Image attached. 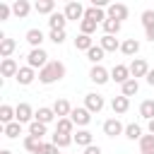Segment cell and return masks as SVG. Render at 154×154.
I'll use <instances>...</instances> for the list:
<instances>
[{
	"mask_svg": "<svg viewBox=\"0 0 154 154\" xmlns=\"http://www.w3.org/2000/svg\"><path fill=\"white\" fill-rule=\"evenodd\" d=\"M65 24H67L65 12H53V14L48 17V26H51V31H65Z\"/></svg>",
	"mask_w": 154,
	"mask_h": 154,
	"instance_id": "cell-15",
	"label": "cell"
},
{
	"mask_svg": "<svg viewBox=\"0 0 154 154\" xmlns=\"http://www.w3.org/2000/svg\"><path fill=\"white\" fill-rule=\"evenodd\" d=\"M140 116L144 120H154V99H144L140 103Z\"/></svg>",
	"mask_w": 154,
	"mask_h": 154,
	"instance_id": "cell-28",
	"label": "cell"
},
{
	"mask_svg": "<svg viewBox=\"0 0 154 154\" xmlns=\"http://www.w3.org/2000/svg\"><path fill=\"white\" fill-rule=\"evenodd\" d=\"M147 130H149V135H154V120H149V125H147Z\"/></svg>",
	"mask_w": 154,
	"mask_h": 154,
	"instance_id": "cell-47",
	"label": "cell"
},
{
	"mask_svg": "<svg viewBox=\"0 0 154 154\" xmlns=\"http://www.w3.org/2000/svg\"><path fill=\"white\" fill-rule=\"evenodd\" d=\"M17 72H19V65H17L14 58H5L0 63V75L2 77H17Z\"/></svg>",
	"mask_w": 154,
	"mask_h": 154,
	"instance_id": "cell-16",
	"label": "cell"
},
{
	"mask_svg": "<svg viewBox=\"0 0 154 154\" xmlns=\"http://www.w3.org/2000/svg\"><path fill=\"white\" fill-rule=\"evenodd\" d=\"M58 116H55V111L53 108H48V106H41L38 111H36V116H34V120H38V123H43V125H48V123H53Z\"/></svg>",
	"mask_w": 154,
	"mask_h": 154,
	"instance_id": "cell-22",
	"label": "cell"
},
{
	"mask_svg": "<svg viewBox=\"0 0 154 154\" xmlns=\"http://www.w3.org/2000/svg\"><path fill=\"white\" fill-rule=\"evenodd\" d=\"M70 120L75 123V128H79V130H82V128H87V125L91 123V113H89L84 106H75V108H72V113H70Z\"/></svg>",
	"mask_w": 154,
	"mask_h": 154,
	"instance_id": "cell-3",
	"label": "cell"
},
{
	"mask_svg": "<svg viewBox=\"0 0 154 154\" xmlns=\"http://www.w3.org/2000/svg\"><path fill=\"white\" fill-rule=\"evenodd\" d=\"M91 46H94L91 36H87V34H77V38H75V48H77V51H84V53H87Z\"/></svg>",
	"mask_w": 154,
	"mask_h": 154,
	"instance_id": "cell-32",
	"label": "cell"
},
{
	"mask_svg": "<svg viewBox=\"0 0 154 154\" xmlns=\"http://www.w3.org/2000/svg\"><path fill=\"white\" fill-rule=\"evenodd\" d=\"M10 14H12V5H7V2H0V22L10 19Z\"/></svg>",
	"mask_w": 154,
	"mask_h": 154,
	"instance_id": "cell-43",
	"label": "cell"
},
{
	"mask_svg": "<svg viewBox=\"0 0 154 154\" xmlns=\"http://www.w3.org/2000/svg\"><path fill=\"white\" fill-rule=\"evenodd\" d=\"M55 132H63V135H75V123L70 118H58L55 123Z\"/></svg>",
	"mask_w": 154,
	"mask_h": 154,
	"instance_id": "cell-27",
	"label": "cell"
},
{
	"mask_svg": "<svg viewBox=\"0 0 154 154\" xmlns=\"http://www.w3.org/2000/svg\"><path fill=\"white\" fill-rule=\"evenodd\" d=\"M94 31H96V22H91V19H82V22H79V34L91 36Z\"/></svg>",
	"mask_w": 154,
	"mask_h": 154,
	"instance_id": "cell-39",
	"label": "cell"
},
{
	"mask_svg": "<svg viewBox=\"0 0 154 154\" xmlns=\"http://www.w3.org/2000/svg\"><path fill=\"white\" fill-rule=\"evenodd\" d=\"M106 14H108V19H116V22L123 24V19H128L130 10H128V5H123V2H111V5L106 7Z\"/></svg>",
	"mask_w": 154,
	"mask_h": 154,
	"instance_id": "cell-4",
	"label": "cell"
},
{
	"mask_svg": "<svg viewBox=\"0 0 154 154\" xmlns=\"http://www.w3.org/2000/svg\"><path fill=\"white\" fill-rule=\"evenodd\" d=\"M36 154H60V149L53 144V142H43L41 147H38V152Z\"/></svg>",
	"mask_w": 154,
	"mask_h": 154,
	"instance_id": "cell-40",
	"label": "cell"
},
{
	"mask_svg": "<svg viewBox=\"0 0 154 154\" xmlns=\"http://www.w3.org/2000/svg\"><path fill=\"white\" fill-rule=\"evenodd\" d=\"M84 154H103V152H101V147H99V144H91V147H87V149H84Z\"/></svg>",
	"mask_w": 154,
	"mask_h": 154,
	"instance_id": "cell-44",
	"label": "cell"
},
{
	"mask_svg": "<svg viewBox=\"0 0 154 154\" xmlns=\"http://www.w3.org/2000/svg\"><path fill=\"white\" fill-rule=\"evenodd\" d=\"M36 77H38V75H36V70H34V67H29V65H24V67H19V72H17V77H14V79H17L22 87H26V84H31Z\"/></svg>",
	"mask_w": 154,
	"mask_h": 154,
	"instance_id": "cell-12",
	"label": "cell"
},
{
	"mask_svg": "<svg viewBox=\"0 0 154 154\" xmlns=\"http://www.w3.org/2000/svg\"><path fill=\"white\" fill-rule=\"evenodd\" d=\"M154 24V10H144L142 12V26L147 29V26H152Z\"/></svg>",
	"mask_w": 154,
	"mask_h": 154,
	"instance_id": "cell-42",
	"label": "cell"
},
{
	"mask_svg": "<svg viewBox=\"0 0 154 154\" xmlns=\"http://www.w3.org/2000/svg\"><path fill=\"white\" fill-rule=\"evenodd\" d=\"M99 46H101L106 53H116V51H120V41H118L116 36H108V34H103V36L99 38Z\"/></svg>",
	"mask_w": 154,
	"mask_h": 154,
	"instance_id": "cell-17",
	"label": "cell"
},
{
	"mask_svg": "<svg viewBox=\"0 0 154 154\" xmlns=\"http://www.w3.org/2000/svg\"><path fill=\"white\" fill-rule=\"evenodd\" d=\"M14 120H17L14 108H12L10 103H2V106H0V123H2V125H10V123H14Z\"/></svg>",
	"mask_w": 154,
	"mask_h": 154,
	"instance_id": "cell-25",
	"label": "cell"
},
{
	"mask_svg": "<svg viewBox=\"0 0 154 154\" xmlns=\"http://www.w3.org/2000/svg\"><path fill=\"white\" fill-rule=\"evenodd\" d=\"M0 154H12V152L10 149H0Z\"/></svg>",
	"mask_w": 154,
	"mask_h": 154,
	"instance_id": "cell-48",
	"label": "cell"
},
{
	"mask_svg": "<svg viewBox=\"0 0 154 154\" xmlns=\"http://www.w3.org/2000/svg\"><path fill=\"white\" fill-rule=\"evenodd\" d=\"M43 41H46V36H43L41 29H29V31H26V43H29L31 48H41Z\"/></svg>",
	"mask_w": 154,
	"mask_h": 154,
	"instance_id": "cell-24",
	"label": "cell"
},
{
	"mask_svg": "<svg viewBox=\"0 0 154 154\" xmlns=\"http://www.w3.org/2000/svg\"><path fill=\"white\" fill-rule=\"evenodd\" d=\"M65 72H67L65 63H60V60H51L43 70H38V82H41V84H53V82H60V79L65 77Z\"/></svg>",
	"mask_w": 154,
	"mask_h": 154,
	"instance_id": "cell-1",
	"label": "cell"
},
{
	"mask_svg": "<svg viewBox=\"0 0 154 154\" xmlns=\"http://www.w3.org/2000/svg\"><path fill=\"white\" fill-rule=\"evenodd\" d=\"M2 135L5 137H10V140H17L19 135H22V123H10V125H2Z\"/></svg>",
	"mask_w": 154,
	"mask_h": 154,
	"instance_id": "cell-30",
	"label": "cell"
},
{
	"mask_svg": "<svg viewBox=\"0 0 154 154\" xmlns=\"http://www.w3.org/2000/svg\"><path fill=\"white\" fill-rule=\"evenodd\" d=\"M120 22H116V19H106L103 24H101V29H103V34H108V36H116L118 31H120Z\"/></svg>",
	"mask_w": 154,
	"mask_h": 154,
	"instance_id": "cell-35",
	"label": "cell"
},
{
	"mask_svg": "<svg viewBox=\"0 0 154 154\" xmlns=\"http://www.w3.org/2000/svg\"><path fill=\"white\" fill-rule=\"evenodd\" d=\"M84 19H91V22H96V24H103V22L108 19V14H106V10L87 7V10H84Z\"/></svg>",
	"mask_w": 154,
	"mask_h": 154,
	"instance_id": "cell-20",
	"label": "cell"
},
{
	"mask_svg": "<svg viewBox=\"0 0 154 154\" xmlns=\"http://www.w3.org/2000/svg\"><path fill=\"white\" fill-rule=\"evenodd\" d=\"M103 55H106V51H103L101 46H91V48L87 51V60L94 63V65H99V63L103 60Z\"/></svg>",
	"mask_w": 154,
	"mask_h": 154,
	"instance_id": "cell-29",
	"label": "cell"
},
{
	"mask_svg": "<svg viewBox=\"0 0 154 154\" xmlns=\"http://www.w3.org/2000/svg\"><path fill=\"white\" fill-rule=\"evenodd\" d=\"M89 79H91L94 84H106V82L111 79V72H108L103 65H91V70H89Z\"/></svg>",
	"mask_w": 154,
	"mask_h": 154,
	"instance_id": "cell-10",
	"label": "cell"
},
{
	"mask_svg": "<svg viewBox=\"0 0 154 154\" xmlns=\"http://www.w3.org/2000/svg\"><path fill=\"white\" fill-rule=\"evenodd\" d=\"M103 135L106 137H118V135H125V125L118 120V118H108L103 123Z\"/></svg>",
	"mask_w": 154,
	"mask_h": 154,
	"instance_id": "cell-9",
	"label": "cell"
},
{
	"mask_svg": "<svg viewBox=\"0 0 154 154\" xmlns=\"http://www.w3.org/2000/svg\"><path fill=\"white\" fill-rule=\"evenodd\" d=\"M41 144H43V140H41V137H34V135H26V137H24V149H26V152H31V154H36Z\"/></svg>",
	"mask_w": 154,
	"mask_h": 154,
	"instance_id": "cell-33",
	"label": "cell"
},
{
	"mask_svg": "<svg viewBox=\"0 0 154 154\" xmlns=\"http://www.w3.org/2000/svg\"><path fill=\"white\" fill-rule=\"evenodd\" d=\"M120 53L128 55V58L137 55V53H140V41H137V38H125V41H120Z\"/></svg>",
	"mask_w": 154,
	"mask_h": 154,
	"instance_id": "cell-18",
	"label": "cell"
},
{
	"mask_svg": "<svg viewBox=\"0 0 154 154\" xmlns=\"http://www.w3.org/2000/svg\"><path fill=\"white\" fill-rule=\"evenodd\" d=\"M144 36H147V41H152V43H154V24L144 29Z\"/></svg>",
	"mask_w": 154,
	"mask_h": 154,
	"instance_id": "cell-45",
	"label": "cell"
},
{
	"mask_svg": "<svg viewBox=\"0 0 154 154\" xmlns=\"http://www.w3.org/2000/svg\"><path fill=\"white\" fill-rule=\"evenodd\" d=\"M46 132H48V125H43V123H38V120L29 123V135H34V137H43Z\"/></svg>",
	"mask_w": 154,
	"mask_h": 154,
	"instance_id": "cell-38",
	"label": "cell"
},
{
	"mask_svg": "<svg viewBox=\"0 0 154 154\" xmlns=\"http://www.w3.org/2000/svg\"><path fill=\"white\" fill-rule=\"evenodd\" d=\"M14 48H17V41H14V38H10V36H2V38H0V58H2V60L10 58V55L14 53Z\"/></svg>",
	"mask_w": 154,
	"mask_h": 154,
	"instance_id": "cell-21",
	"label": "cell"
},
{
	"mask_svg": "<svg viewBox=\"0 0 154 154\" xmlns=\"http://www.w3.org/2000/svg\"><path fill=\"white\" fill-rule=\"evenodd\" d=\"M14 113H17V123H34V116H36V111L29 106V103H17L14 106Z\"/></svg>",
	"mask_w": 154,
	"mask_h": 154,
	"instance_id": "cell-8",
	"label": "cell"
},
{
	"mask_svg": "<svg viewBox=\"0 0 154 154\" xmlns=\"http://www.w3.org/2000/svg\"><path fill=\"white\" fill-rule=\"evenodd\" d=\"M72 140L77 142V147H91L94 144V135L87 130V128H82V130H75V135H72Z\"/></svg>",
	"mask_w": 154,
	"mask_h": 154,
	"instance_id": "cell-14",
	"label": "cell"
},
{
	"mask_svg": "<svg viewBox=\"0 0 154 154\" xmlns=\"http://www.w3.org/2000/svg\"><path fill=\"white\" fill-rule=\"evenodd\" d=\"M34 10H36L38 14H48V17H51V14L55 12V2H53V0H36V2H34Z\"/></svg>",
	"mask_w": 154,
	"mask_h": 154,
	"instance_id": "cell-26",
	"label": "cell"
},
{
	"mask_svg": "<svg viewBox=\"0 0 154 154\" xmlns=\"http://www.w3.org/2000/svg\"><path fill=\"white\" fill-rule=\"evenodd\" d=\"M48 63H51V60H48V53H46L43 48H31L29 55H26V65L34 67V70H43Z\"/></svg>",
	"mask_w": 154,
	"mask_h": 154,
	"instance_id": "cell-2",
	"label": "cell"
},
{
	"mask_svg": "<svg viewBox=\"0 0 154 154\" xmlns=\"http://www.w3.org/2000/svg\"><path fill=\"white\" fill-rule=\"evenodd\" d=\"M58 149H65V147H70L75 140H72V135H63V132H53V140H51Z\"/></svg>",
	"mask_w": 154,
	"mask_h": 154,
	"instance_id": "cell-31",
	"label": "cell"
},
{
	"mask_svg": "<svg viewBox=\"0 0 154 154\" xmlns=\"http://www.w3.org/2000/svg\"><path fill=\"white\" fill-rule=\"evenodd\" d=\"M51 108L55 111L58 118H70V113H72V106H70L67 99H55V103H53Z\"/></svg>",
	"mask_w": 154,
	"mask_h": 154,
	"instance_id": "cell-19",
	"label": "cell"
},
{
	"mask_svg": "<svg viewBox=\"0 0 154 154\" xmlns=\"http://www.w3.org/2000/svg\"><path fill=\"white\" fill-rule=\"evenodd\" d=\"M48 38L55 43V46H60V43H65V38H67V34L65 31H51L48 34Z\"/></svg>",
	"mask_w": 154,
	"mask_h": 154,
	"instance_id": "cell-41",
	"label": "cell"
},
{
	"mask_svg": "<svg viewBox=\"0 0 154 154\" xmlns=\"http://www.w3.org/2000/svg\"><path fill=\"white\" fill-rule=\"evenodd\" d=\"M144 79H147V84H149V87H154V70H149Z\"/></svg>",
	"mask_w": 154,
	"mask_h": 154,
	"instance_id": "cell-46",
	"label": "cell"
},
{
	"mask_svg": "<svg viewBox=\"0 0 154 154\" xmlns=\"http://www.w3.org/2000/svg\"><path fill=\"white\" fill-rule=\"evenodd\" d=\"M29 12H31V5H29V0H14V2H12V14H14V17L24 19Z\"/></svg>",
	"mask_w": 154,
	"mask_h": 154,
	"instance_id": "cell-23",
	"label": "cell"
},
{
	"mask_svg": "<svg viewBox=\"0 0 154 154\" xmlns=\"http://www.w3.org/2000/svg\"><path fill=\"white\" fill-rule=\"evenodd\" d=\"M125 137L128 140H142V128L137 125V123H130V125H125Z\"/></svg>",
	"mask_w": 154,
	"mask_h": 154,
	"instance_id": "cell-36",
	"label": "cell"
},
{
	"mask_svg": "<svg viewBox=\"0 0 154 154\" xmlns=\"http://www.w3.org/2000/svg\"><path fill=\"white\" fill-rule=\"evenodd\" d=\"M103 106H106V101H103V96H101V94L91 91V94H87V96H84V108H87L89 113H101V111H103Z\"/></svg>",
	"mask_w": 154,
	"mask_h": 154,
	"instance_id": "cell-5",
	"label": "cell"
},
{
	"mask_svg": "<svg viewBox=\"0 0 154 154\" xmlns=\"http://www.w3.org/2000/svg\"><path fill=\"white\" fill-rule=\"evenodd\" d=\"M137 91H140V82H137V79H128V82L123 84V96L130 99V96H135Z\"/></svg>",
	"mask_w": 154,
	"mask_h": 154,
	"instance_id": "cell-37",
	"label": "cell"
},
{
	"mask_svg": "<svg viewBox=\"0 0 154 154\" xmlns=\"http://www.w3.org/2000/svg\"><path fill=\"white\" fill-rule=\"evenodd\" d=\"M84 10H87V7H82V2H75V0H72V2L65 5L63 12H65L67 22H82V19H84Z\"/></svg>",
	"mask_w": 154,
	"mask_h": 154,
	"instance_id": "cell-6",
	"label": "cell"
},
{
	"mask_svg": "<svg viewBox=\"0 0 154 154\" xmlns=\"http://www.w3.org/2000/svg\"><path fill=\"white\" fill-rule=\"evenodd\" d=\"M111 79L118 82V84L123 87L128 79H132V77H130V67H128V65H113V70H111Z\"/></svg>",
	"mask_w": 154,
	"mask_h": 154,
	"instance_id": "cell-11",
	"label": "cell"
},
{
	"mask_svg": "<svg viewBox=\"0 0 154 154\" xmlns=\"http://www.w3.org/2000/svg\"><path fill=\"white\" fill-rule=\"evenodd\" d=\"M111 108H113V113H116V118H118V116L128 113V108H130V99H128V96H123V94H118V96H113Z\"/></svg>",
	"mask_w": 154,
	"mask_h": 154,
	"instance_id": "cell-13",
	"label": "cell"
},
{
	"mask_svg": "<svg viewBox=\"0 0 154 154\" xmlns=\"http://www.w3.org/2000/svg\"><path fill=\"white\" fill-rule=\"evenodd\" d=\"M128 67H130V77H132V79L147 77V72H149V65H147L144 58H132V63H130Z\"/></svg>",
	"mask_w": 154,
	"mask_h": 154,
	"instance_id": "cell-7",
	"label": "cell"
},
{
	"mask_svg": "<svg viewBox=\"0 0 154 154\" xmlns=\"http://www.w3.org/2000/svg\"><path fill=\"white\" fill-rule=\"evenodd\" d=\"M140 154H154V135H142V140H140Z\"/></svg>",
	"mask_w": 154,
	"mask_h": 154,
	"instance_id": "cell-34",
	"label": "cell"
}]
</instances>
